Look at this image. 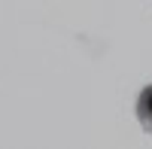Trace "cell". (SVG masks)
Here are the masks:
<instances>
[{
  "instance_id": "cell-1",
  "label": "cell",
  "mask_w": 152,
  "mask_h": 149,
  "mask_svg": "<svg viewBox=\"0 0 152 149\" xmlns=\"http://www.w3.org/2000/svg\"><path fill=\"white\" fill-rule=\"evenodd\" d=\"M137 119H140V125L152 134V85H146L140 91V97H137Z\"/></svg>"
}]
</instances>
